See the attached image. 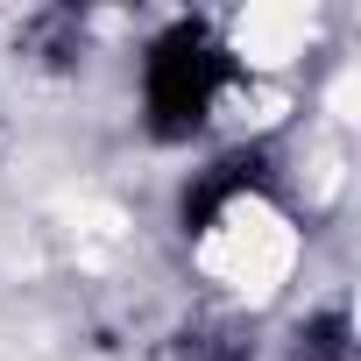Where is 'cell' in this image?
Listing matches in <instances>:
<instances>
[{
  "label": "cell",
  "instance_id": "6da1fadb",
  "mask_svg": "<svg viewBox=\"0 0 361 361\" xmlns=\"http://www.w3.org/2000/svg\"><path fill=\"white\" fill-rule=\"evenodd\" d=\"M213 50L185 29V36H170L163 43V57H156V114H163V128H185V121H199V106H206V92H213Z\"/></svg>",
  "mask_w": 361,
  "mask_h": 361
}]
</instances>
